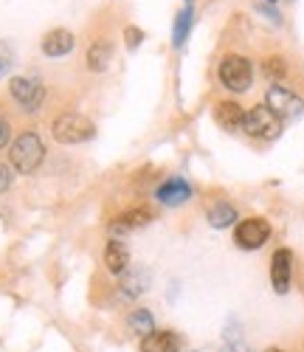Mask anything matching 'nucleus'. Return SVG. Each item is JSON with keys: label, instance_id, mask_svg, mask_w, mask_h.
Masks as SVG:
<instances>
[{"label": "nucleus", "instance_id": "1", "mask_svg": "<svg viewBox=\"0 0 304 352\" xmlns=\"http://www.w3.org/2000/svg\"><path fill=\"white\" fill-rule=\"evenodd\" d=\"M45 158V144L37 133H23L14 144H12V150H9V161L12 166L20 172V175H32Z\"/></svg>", "mask_w": 304, "mask_h": 352}, {"label": "nucleus", "instance_id": "2", "mask_svg": "<svg viewBox=\"0 0 304 352\" xmlns=\"http://www.w3.org/2000/svg\"><path fill=\"white\" fill-rule=\"evenodd\" d=\"M51 133L59 144H82L96 135V124L82 113H63L54 119Z\"/></svg>", "mask_w": 304, "mask_h": 352}, {"label": "nucleus", "instance_id": "3", "mask_svg": "<svg viewBox=\"0 0 304 352\" xmlns=\"http://www.w3.org/2000/svg\"><path fill=\"white\" fill-rule=\"evenodd\" d=\"M242 133L251 135V138L273 141V138H279V133H282V119L268 104H257V107L246 110V119H242Z\"/></svg>", "mask_w": 304, "mask_h": 352}, {"label": "nucleus", "instance_id": "4", "mask_svg": "<svg viewBox=\"0 0 304 352\" xmlns=\"http://www.w3.org/2000/svg\"><path fill=\"white\" fill-rule=\"evenodd\" d=\"M220 82H223V87H228L231 94H246L251 87V82H254V65H251L248 56H242V54L223 56Z\"/></svg>", "mask_w": 304, "mask_h": 352}, {"label": "nucleus", "instance_id": "5", "mask_svg": "<svg viewBox=\"0 0 304 352\" xmlns=\"http://www.w3.org/2000/svg\"><path fill=\"white\" fill-rule=\"evenodd\" d=\"M9 91L14 96V102L25 110V113H37L45 102V85L34 76H14L9 82Z\"/></svg>", "mask_w": 304, "mask_h": 352}, {"label": "nucleus", "instance_id": "6", "mask_svg": "<svg viewBox=\"0 0 304 352\" xmlns=\"http://www.w3.org/2000/svg\"><path fill=\"white\" fill-rule=\"evenodd\" d=\"M270 240V223L265 217H248L234 228V243L242 251H257Z\"/></svg>", "mask_w": 304, "mask_h": 352}, {"label": "nucleus", "instance_id": "7", "mask_svg": "<svg viewBox=\"0 0 304 352\" xmlns=\"http://www.w3.org/2000/svg\"><path fill=\"white\" fill-rule=\"evenodd\" d=\"M265 104L276 113L279 119H296V116L304 110L301 96H296L290 87H285V85H270L268 96H265Z\"/></svg>", "mask_w": 304, "mask_h": 352}, {"label": "nucleus", "instance_id": "8", "mask_svg": "<svg viewBox=\"0 0 304 352\" xmlns=\"http://www.w3.org/2000/svg\"><path fill=\"white\" fill-rule=\"evenodd\" d=\"M293 279V254L287 248H279L270 259V282L276 293H287Z\"/></svg>", "mask_w": 304, "mask_h": 352}, {"label": "nucleus", "instance_id": "9", "mask_svg": "<svg viewBox=\"0 0 304 352\" xmlns=\"http://www.w3.org/2000/svg\"><path fill=\"white\" fill-rule=\"evenodd\" d=\"M155 197L164 203V206H184V203L192 197V186L184 178H169L166 184L158 186Z\"/></svg>", "mask_w": 304, "mask_h": 352}, {"label": "nucleus", "instance_id": "10", "mask_svg": "<svg viewBox=\"0 0 304 352\" xmlns=\"http://www.w3.org/2000/svg\"><path fill=\"white\" fill-rule=\"evenodd\" d=\"M180 336L172 330H152L141 338V352H180Z\"/></svg>", "mask_w": 304, "mask_h": 352}, {"label": "nucleus", "instance_id": "11", "mask_svg": "<svg viewBox=\"0 0 304 352\" xmlns=\"http://www.w3.org/2000/svg\"><path fill=\"white\" fill-rule=\"evenodd\" d=\"M76 45V37L68 32V28H51V32L43 37V54L45 56H65L71 54Z\"/></svg>", "mask_w": 304, "mask_h": 352}, {"label": "nucleus", "instance_id": "12", "mask_svg": "<svg viewBox=\"0 0 304 352\" xmlns=\"http://www.w3.org/2000/svg\"><path fill=\"white\" fill-rule=\"evenodd\" d=\"M242 119H246V110L239 107V102H217L215 107V122L228 130V133H237L242 130Z\"/></svg>", "mask_w": 304, "mask_h": 352}, {"label": "nucleus", "instance_id": "13", "mask_svg": "<svg viewBox=\"0 0 304 352\" xmlns=\"http://www.w3.org/2000/svg\"><path fill=\"white\" fill-rule=\"evenodd\" d=\"M105 265L116 276L124 274L130 268V251H127V245L121 243V240H110L107 243V248H105Z\"/></svg>", "mask_w": 304, "mask_h": 352}, {"label": "nucleus", "instance_id": "14", "mask_svg": "<svg viewBox=\"0 0 304 352\" xmlns=\"http://www.w3.org/2000/svg\"><path fill=\"white\" fill-rule=\"evenodd\" d=\"M192 25H195V6H184L172 20V45L175 48H184V43L189 40Z\"/></svg>", "mask_w": 304, "mask_h": 352}, {"label": "nucleus", "instance_id": "15", "mask_svg": "<svg viewBox=\"0 0 304 352\" xmlns=\"http://www.w3.org/2000/svg\"><path fill=\"white\" fill-rule=\"evenodd\" d=\"M110 60H113V45H110L107 40H96L94 45L87 48V68L94 71V74L107 71Z\"/></svg>", "mask_w": 304, "mask_h": 352}, {"label": "nucleus", "instance_id": "16", "mask_svg": "<svg viewBox=\"0 0 304 352\" xmlns=\"http://www.w3.org/2000/svg\"><path fill=\"white\" fill-rule=\"evenodd\" d=\"M149 220H152V212L144 209V206H135V209H130V212H124V214H118L110 228H113L116 234H118V231H133V228L146 226Z\"/></svg>", "mask_w": 304, "mask_h": 352}, {"label": "nucleus", "instance_id": "17", "mask_svg": "<svg viewBox=\"0 0 304 352\" xmlns=\"http://www.w3.org/2000/svg\"><path fill=\"white\" fill-rule=\"evenodd\" d=\"M208 226L211 228H228V226H234V220H237V209L231 206V203H215V206L208 209Z\"/></svg>", "mask_w": 304, "mask_h": 352}, {"label": "nucleus", "instance_id": "18", "mask_svg": "<svg viewBox=\"0 0 304 352\" xmlns=\"http://www.w3.org/2000/svg\"><path fill=\"white\" fill-rule=\"evenodd\" d=\"M144 290H146V274H144V271H130V268H127V276L121 279V296L135 299V296H141Z\"/></svg>", "mask_w": 304, "mask_h": 352}, {"label": "nucleus", "instance_id": "19", "mask_svg": "<svg viewBox=\"0 0 304 352\" xmlns=\"http://www.w3.org/2000/svg\"><path fill=\"white\" fill-rule=\"evenodd\" d=\"M127 324L144 338V336H149L152 330H155V318H152V313L149 310H133L130 313V318H127Z\"/></svg>", "mask_w": 304, "mask_h": 352}, {"label": "nucleus", "instance_id": "20", "mask_svg": "<svg viewBox=\"0 0 304 352\" xmlns=\"http://www.w3.org/2000/svg\"><path fill=\"white\" fill-rule=\"evenodd\" d=\"M262 74L270 79V82H279L287 76V63L285 56H268V60L262 63Z\"/></svg>", "mask_w": 304, "mask_h": 352}, {"label": "nucleus", "instance_id": "21", "mask_svg": "<svg viewBox=\"0 0 304 352\" xmlns=\"http://www.w3.org/2000/svg\"><path fill=\"white\" fill-rule=\"evenodd\" d=\"M14 60H17L14 45H12L9 40H0V79H3V76L14 68Z\"/></svg>", "mask_w": 304, "mask_h": 352}, {"label": "nucleus", "instance_id": "22", "mask_svg": "<svg viewBox=\"0 0 304 352\" xmlns=\"http://www.w3.org/2000/svg\"><path fill=\"white\" fill-rule=\"evenodd\" d=\"M124 43H127L130 51H135V48L144 43V32H141L138 25H127V28H124Z\"/></svg>", "mask_w": 304, "mask_h": 352}, {"label": "nucleus", "instance_id": "23", "mask_svg": "<svg viewBox=\"0 0 304 352\" xmlns=\"http://www.w3.org/2000/svg\"><path fill=\"white\" fill-rule=\"evenodd\" d=\"M12 181H14V175H12V169L6 166V164H0V195H3L9 186H12Z\"/></svg>", "mask_w": 304, "mask_h": 352}, {"label": "nucleus", "instance_id": "24", "mask_svg": "<svg viewBox=\"0 0 304 352\" xmlns=\"http://www.w3.org/2000/svg\"><path fill=\"white\" fill-rule=\"evenodd\" d=\"M257 12H259L262 17H268L270 23H276V25L282 23V20H279V12H276V9H273V6H268V3H257Z\"/></svg>", "mask_w": 304, "mask_h": 352}, {"label": "nucleus", "instance_id": "25", "mask_svg": "<svg viewBox=\"0 0 304 352\" xmlns=\"http://www.w3.org/2000/svg\"><path fill=\"white\" fill-rule=\"evenodd\" d=\"M9 138H12V127H9V122L0 116V150L9 144Z\"/></svg>", "mask_w": 304, "mask_h": 352}, {"label": "nucleus", "instance_id": "26", "mask_svg": "<svg viewBox=\"0 0 304 352\" xmlns=\"http://www.w3.org/2000/svg\"><path fill=\"white\" fill-rule=\"evenodd\" d=\"M220 352H251V349H246V346H239V344H228V346H223Z\"/></svg>", "mask_w": 304, "mask_h": 352}, {"label": "nucleus", "instance_id": "27", "mask_svg": "<svg viewBox=\"0 0 304 352\" xmlns=\"http://www.w3.org/2000/svg\"><path fill=\"white\" fill-rule=\"evenodd\" d=\"M184 6H195V0H184Z\"/></svg>", "mask_w": 304, "mask_h": 352}, {"label": "nucleus", "instance_id": "28", "mask_svg": "<svg viewBox=\"0 0 304 352\" xmlns=\"http://www.w3.org/2000/svg\"><path fill=\"white\" fill-rule=\"evenodd\" d=\"M265 352H282V349H276V346H270V349H265Z\"/></svg>", "mask_w": 304, "mask_h": 352}, {"label": "nucleus", "instance_id": "29", "mask_svg": "<svg viewBox=\"0 0 304 352\" xmlns=\"http://www.w3.org/2000/svg\"><path fill=\"white\" fill-rule=\"evenodd\" d=\"M265 3H276V0H265Z\"/></svg>", "mask_w": 304, "mask_h": 352}]
</instances>
